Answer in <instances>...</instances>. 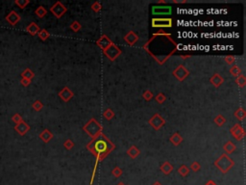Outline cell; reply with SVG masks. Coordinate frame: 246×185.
<instances>
[{
  "label": "cell",
  "instance_id": "6da1fadb",
  "mask_svg": "<svg viewBox=\"0 0 246 185\" xmlns=\"http://www.w3.org/2000/svg\"><path fill=\"white\" fill-rule=\"evenodd\" d=\"M115 148H116L115 144H113L110 139H108V137H106L103 133L98 135L96 138L92 139L91 142L87 145V148L89 149L95 157V165H94L93 173L91 175V184L93 183L98 163L102 161L106 156H108L113 149H115Z\"/></svg>",
  "mask_w": 246,
  "mask_h": 185
},
{
  "label": "cell",
  "instance_id": "7a4b0ae2",
  "mask_svg": "<svg viewBox=\"0 0 246 185\" xmlns=\"http://www.w3.org/2000/svg\"><path fill=\"white\" fill-rule=\"evenodd\" d=\"M214 166L222 174H227L235 166V161L228 154L223 153L214 161Z\"/></svg>",
  "mask_w": 246,
  "mask_h": 185
},
{
  "label": "cell",
  "instance_id": "3957f363",
  "mask_svg": "<svg viewBox=\"0 0 246 185\" xmlns=\"http://www.w3.org/2000/svg\"><path fill=\"white\" fill-rule=\"evenodd\" d=\"M83 130L90 137L94 139V138H96L98 135H100L102 133L103 127L97 121H96L94 118H92L83 126Z\"/></svg>",
  "mask_w": 246,
  "mask_h": 185
},
{
  "label": "cell",
  "instance_id": "277c9868",
  "mask_svg": "<svg viewBox=\"0 0 246 185\" xmlns=\"http://www.w3.org/2000/svg\"><path fill=\"white\" fill-rule=\"evenodd\" d=\"M173 25V20L169 17H155L152 20V27L155 28H170Z\"/></svg>",
  "mask_w": 246,
  "mask_h": 185
},
{
  "label": "cell",
  "instance_id": "5b68a950",
  "mask_svg": "<svg viewBox=\"0 0 246 185\" xmlns=\"http://www.w3.org/2000/svg\"><path fill=\"white\" fill-rule=\"evenodd\" d=\"M103 53L110 61H115L116 59H117L120 56L121 49L116 45V43H112L110 47H108L106 50L103 51Z\"/></svg>",
  "mask_w": 246,
  "mask_h": 185
},
{
  "label": "cell",
  "instance_id": "8992f818",
  "mask_svg": "<svg viewBox=\"0 0 246 185\" xmlns=\"http://www.w3.org/2000/svg\"><path fill=\"white\" fill-rule=\"evenodd\" d=\"M148 122L155 130H159L165 125V120L160 115V114L156 113L150 118V120L148 121Z\"/></svg>",
  "mask_w": 246,
  "mask_h": 185
},
{
  "label": "cell",
  "instance_id": "52a82bcc",
  "mask_svg": "<svg viewBox=\"0 0 246 185\" xmlns=\"http://www.w3.org/2000/svg\"><path fill=\"white\" fill-rule=\"evenodd\" d=\"M173 76L179 81H184L189 75V70L183 65H179L172 72Z\"/></svg>",
  "mask_w": 246,
  "mask_h": 185
},
{
  "label": "cell",
  "instance_id": "ba28073f",
  "mask_svg": "<svg viewBox=\"0 0 246 185\" xmlns=\"http://www.w3.org/2000/svg\"><path fill=\"white\" fill-rule=\"evenodd\" d=\"M50 12L55 15L57 19H61L66 12H67V8L60 1H57L53 6L50 8Z\"/></svg>",
  "mask_w": 246,
  "mask_h": 185
},
{
  "label": "cell",
  "instance_id": "9c48e42d",
  "mask_svg": "<svg viewBox=\"0 0 246 185\" xmlns=\"http://www.w3.org/2000/svg\"><path fill=\"white\" fill-rule=\"evenodd\" d=\"M230 133L235 137V139L236 141L242 140L245 136L244 129L242 128V126L240 125H239V123H235V125L230 129Z\"/></svg>",
  "mask_w": 246,
  "mask_h": 185
},
{
  "label": "cell",
  "instance_id": "30bf717a",
  "mask_svg": "<svg viewBox=\"0 0 246 185\" xmlns=\"http://www.w3.org/2000/svg\"><path fill=\"white\" fill-rule=\"evenodd\" d=\"M112 43H113L112 41L107 36V35H102V36L96 41V45L102 49V51L106 50L108 47H110L112 45Z\"/></svg>",
  "mask_w": 246,
  "mask_h": 185
},
{
  "label": "cell",
  "instance_id": "8fae6325",
  "mask_svg": "<svg viewBox=\"0 0 246 185\" xmlns=\"http://www.w3.org/2000/svg\"><path fill=\"white\" fill-rule=\"evenodd\" d=\"M58 95H59V98L63 100V101H65V102H68L70 99H71L73 96H74V93L69 89L68 87H65L63 90H62L59 94H58Z\"/></svg>",
  "mask_w": 246,
  "mask_h": 185
},
{
  "label": "cell",
  "instance_id": "7c38bea8",
  "mask_svg": "<svg viewBox=\"0 0 246 185\" xmlns=\"http://www.w3.org/2000/svg\"><path fill=\"white\" fill-rule=\"evenodd\" d=\"M5 20H6V21L9 24H11L12 26H15L17 23L20 21V15L17 14L15 11H11L6 15Z\"/></svg>",
  "mask_w": 246,
  "mask_h": 185
},
{
  "label": "cell",
  "instance_id": "4fadbf2b",
  "mask_svg": "<svg viewBox=\"0 0 246 185\" xmlns=\"http://www.w3.org/2000/svg\"><path fill=\"white\" fill-rule=\"evenodd\" d=\"M172 12V9L169 6H155L152 8V13L153 15H170Z\"/></svg>",
  "mask_w": 246,
  "mask_h": 185
},
{
  "label": "cell",
  "instance_id": "5bb4252c",
  "mask_svg": "<svg viewBox=\"0 0 246 185\" xmlns=\"http://www.w3.org/2000/svg\"><path fill=\"white\" fill-rule=\"evenodd\" d=\"M15 130L19 133L20 136H24L27 132L30 130V126L28 123H26L24 121H20L19 123H16L15 126Z\"/></svg>",
  "mask_w": 246,
  "mask_h": 185
},
{
  "label": "cell",
  "instance_id": "9a60e30c",
  "mask_svg": "<svg viewBox=\"0 0 246 185\" xmlns=\"http://www.w3.org/2000/svg\"><path fill=\"white\" fill-rule=\"evenodd\" d=\"M124 41L128 43L129 46H134L135 43L138 41V36L134 31H129L124 36Z\"/></svg>",
  "mask_w": 246,
  "mask_h": 185
},
{
  "label": "cell",
  "instance_id": "2e32d148",
  "mask_svg": "<svg viewBox=\"0 0 246 185\" xmlns=\"http://www.w3.org/2000/svg\"><path fill=\"white\" fill-rule=\"evenodd\" d=\"M210 82L212 83L215 88H218V87H220L223 84L224 78L219 73H214L212 77L210 78Z\"/></svg>",
  "mask_w": 246,
  "mask_h": 185
},
{
  "label": "cell",
  "instance_id": "e0dca14e",
  "mask_svg": "<svg viewBox=\"0 0 246 185\" xmlns=\"http://www.w3.org/2000/svg\"><path fill=\"white\" fill-rule=\"evenodd\" d=\"M39 137H40V139H41L42 142L49 143L52 140V138H53V134L51 133V131L49 129H45L42 132H40Z\"/></svg>",
  "mask_w": 246,
  "mask_h": 185
},
{
  "label": "cell",
  "instance_id": "ac0fdd59",
  "mask_svg": "<svg viewBox=\"0 0 246 185\" xmlns=\"http://www.w3.org/2000/svg\"><path fill=\"white\" fill-rule=\"evenodd\" d=\"M40 30V26L35 22H31L27 27H26V31H27L31 36H36V35H38Z\"/></svg>",
  "mask_w": 246,
  "mask_h": 185
},
{
  "label": "cell",
  "instance_id": "d6986e66",
  "mask_svg": "<svg viewBox=\"0 0 246 185\" xmlns=\"http://www.w3.org/2000/svg\"><path fill=\"white\" fill-rule=\"evenodd\" d=\"M223 148L226 152V154H230V153H233L235 151V145L232 142V141H228V142L223 146Z\"/></svg>",
  "mask_w": 246,
  "mask_h": 185
},
{
  "label": "cell",
  "instance_id": "ffe728a7",
  "mask_svg": "<svg viewBox=\"0 0 246 185\" xmlns=\"http://www.w3.org/2000/svg\"><path fill=\"white\" fill-rule=\"evenodd\" d=\"M127 154L132 158V159H135V158H137L140 154V151L136 146H132L127 151Z\"/></svg>",
  "mask_w": 246,
  "mask_h": 185
},
{
  "label": "cell",
  "instance_id": "44dd1931",
  "mask_svg": "<svg viewBox=\"0 0 246 185\" xmlns=\"http://www.w3.org/2000/svg\"><path fill=\"white\" fill-rule=\"evenodd\" d=\"M161 171L164 174H169L172 171H173V166L168 162V161H165L162 164L161 166Z\"/></svg>",
  "mask_w": 246,
  "mask_h": 185
},
{
  "label": "cell",
  "instance_id": "7402d4cb",
  "mask_svg": "<svg viewBox=\"0 0 246 185\" xmlns=\"http://www.w3.org/2000/svg\"><path fill=\"white\" fill-rule=\"evenodd\" d=\"M170 142L174 145V146H179L181 143H182V141H183V138L182 136L179 134V133H174L171 137H170Z\"/></svg>",
  "mask_w": 246,
  "mask_h": 185
},
{
  "label": "cell",
  "instance_id": "603a6c76",
  "mask_svg": "<svg viewBox=\"0 0 246 185\" xmlns=\"http://www.w3.org/2000/svg\"><path fill=\"white\" fill-rule=\"evenodd\" d=\"M35 14H36V15L38 17H40V19H42V17H45L46 15L47 10L43 6H39L36 9V11H35Z\"/></svg>",
  "mask_w": 246,
  "mask_h": 185
},
{
  "label": "cell",
  "instance_id": "cb8c5ba5",
  "mask_svg": "<svg viewBox=\"0 0 246 185\" xmlns=\"http://www.w3.org/2000/svg\"><path fill=\"white\" fill-rule=\"evenodd\" d=\"M235 117L238 119L239 121H243L246 118V111L244 108H239L235 112Z\"/></svg>",
  "mask_w": 246,
  "mask_h": 185
},
{
  "label": "cell",
  "instance_id": "d4e9b609",
  "mask_svg": "<svg viewBox=\"0 0 246 185\" xmlns=\"http://www.w3.org/2000/svg\"><path fill=\"white\" fill-rule=\"evenodd\" d=\"M34 76H35V73H33V70L30 69V68H25L23 72L21 73V77L22 78H26V79H29V80H32Z\"/></svg>",
  "mask_w": 246,
  "mask_h": 185
},
{
  "label": "cell",
  "instance_id": "484cf974",
  "mask_svg": "<svg viewBox=\"0 0 246 185\" xmlns=\"http://www.w3.org/2000/svg\"><path fill=\"white\" fill-rule=\"evenodd\" d=\"M230 73L233 75V76H235V77H238V76H240V74H242V69L239 67V66H233L231 68H230Z\"/></svg>",
  "mask_w": 246,
  "mask_h": 185
},
{
  "label": "cell",
  "instance_id": "4316f807",
  "mask_svg": "<svg viewBox=\"0 0 246 185\" xmlns=\"http://www.w3.org/2000/svg\"><path fill=\"white\" fill-rule=\"evenodd\" d=\"M235 84L240 88H244L246 85V77L243 74H240V76L235 77Z\"/></svg>",
  "mask_w": 246,
  "mask_h": 185
},
{
  "label": "cell",
  "instance_id": "83f0119b",
  "mask_svg": "<svg viewBox=\"0 0 246 185\" xmlns=\"http://www.w3.org/2000/svg\"><path fill=\"white\" fill-rule=\"evenodd\" d=\"M38 36L41 41H46L49 37H50V33L46 30V29H41L40 30V32L38 33Z\"/></svg>",
  "mask_w": 246,
  "mask_h": 185
},
{
  "label": "cell",
  "instance_id": "f1b7e54d",
  "mask_svg": "<svg viewBox=\"0 0 246 185\" xmlns=\"http://www.w3.org/2000/svg\"><path fill=\"white\" fill-rule=\"evenodd\" d=\"M214 123L217 126H222L226 123V119L222 116V115H217L214 120Z\"/></svg>",
  "mask_w": 246,
  "mask_h": 185
},
{
  "label": "cell",
  "instance_id": "f546056e",
  "mask_svg": "<svg viewBox=\"0 0 246 185\" xmlns=\"http://www.w3.org/2000/svg\"><path fill=\"white\" fill-rule=\"evenodd\" d=\"M189 168L188 166H186V165H182V166H180V168L178 169V172H179V174L182 175V177H187V175L189 174Z\"/></svg>",
  "mask_w": 246,
  "mask_h": 185
},
{
  "label": "cell",
  "instance_id": "4dcf8cb0",
  "mask_svg": "<svg viewBox=\"0 0 246 185\" xmlns=\"http://www.w3.org/2000/svg\"><path fill=\"white\" fill-rule=\"evenodd\" d=\"M103 116L106 120L110 121V120H112L113 117H115V113H113V111L111 108H107L106 110L103 112Z\"/></svg>",
  "mask_w": 246,
  "mask_h": 185
},
{
  "label": "cell",
  "instance_id": "1f68e13d",
  "mask_svg": "<svg viewBox=\"0 0 246 185\" xmlns=\"http://www.w3.org/2000/svg\"><path fill=\"white\" fill-rule=\"evenodd\" d=\"M70 29H71L73 32H79L81 30V28H82V25H81V23L79 22V21H77V20H75V21H73L71 24H70Z\"/></svg>",
  "mask_w": 246,
  "mask_h": 185
},
{
  "label": "cell",
  "instance_id": "d6a6232c",
  "mask_svg": "<svg viewBox=\"0 0 246 185\" xmlns=\"http://www.w3.org/2000/svg\"><path fill=\"white\" fill-rule=\"evenodd\" d=\"M30 3V0H15V4L16 6H19L20 9H25L26 6Z\"/></svg>",
  "mask_w": 246,
  "mask_h": 185
},
{
  "label": "cell",
  "instance_id": "836d02e7",
  "mask_svg": "<svg viewBox=\"0 0 246 185\" xmlns=\"http://www.w3.org/2000/svg\"><path fill=\"white\" fill-rule=\"evenodd\" d=\"M32 108H33L35 111L39 112V111H40V110L43 108V104L41 103L40 100H36V101H35V102L32 104Z\"/></svg>",
  "mask_w": 246,
  "mask_h": 185
},
{
  "label": "cell",
  "instance_id": "e575fe53",
  "mask_svg": "<svg viewBox=\"0 0 246 185\" xmlns=\"http://www.w3.org/2000/svg\"><path fill=\"white\" fill-rule=\"evenodd\" d=\"M156 101L159 103V104H163L165 100H166V96L163 93H159L157 95H156V98H155Z\"/></svg>",
  "mask_w": 246,
  "mask_h": 185
},
{
  "label": "cell",
  "instance_id": "d590c367",
  "mask_svg": "<svg viewBox=\"0 0 246 185\" xmlns=\"http://www.w3.org/2000/svg\"><path fill=\"white\" fill-rule=\"evenodd\" d=\"M102 9V4L99 1H95L92 5H91V10L95 13H98L101 11Z\"/></svg>",
  "mask_w": 246,
  "mask_h": 185
},
{
  "label": "cell",
  "instance_id": "8d00e7d4",
  "mask_svg": "<svg viewBox=\"0 0 246 185\" xmlns=\"http://www.w3.org/2000/svg\"><path fill=\"white\" fill-rule=\"evenodd\" d=\"M142 98L144 100L146 101H150L152 99H153V93L151 91H149V90H146L143 94H142Z\"/></svg>",
  "mask_w": 246,
  "mask_h": 185
},
{
  "label": "cell",
  "instance_id": "74e56055",
  "mask_svg": "<svg viewBox=\"0 0 246 185\" xmlns=\"http://www.w3.org/2000/svg\"><path fill=\"white\" fill-rule=\"evenodd\" d=\"M64 147L66 148V149H67V151H70V149H72L73 147H74L73 141H72V140H70V139L66 140V141H65V143H64Z\"/></svg>",
  "mask_w": 246,
  "mask_h": 185
},
{
  "label": "cell",
  "instance_id": "f35d334b",
  "mask_svg": "<svg viewBox=\"0 0 246 185\" xmlns=\"http://www.w3.org/2000/svg\"><path fill=\"white\" fill-rule=\"evenodd\" d=\"M224 61L226 62L227 65H233L235 62V57L234 55H227L225 58H224Z\"/></svg>",
  "mask_w": 246,
  "mask_h": 185
},
{
  "label": "cell",
  "instance_id": "ab89813d",
  "mask_svg": "<svg viewBox=\"0 0 246 185\" xmlns=\"http://www.w3.org/2000/svg\"><path fill=\"white\" fill-rule=\"evenodd\" d=\"M122 170L119 168V167H116V168H113V170L112 171V174L113 175L115 178H119L120 175L122 174Z\"/></svg>",
  "mask_w": 246,
  "mask_h": 185
},
{
  "label": "cell",
  "instance_id": "60d3db41",
  "mask_svg": "<svg viewBox=\"0 0 246 185\" xmlns=\"http://www.w3.org/2000/svg\"><path fill=\"white\" fill-rule=\"evenodd\" d=\"M12 121H13L15 123V125H16V123H19L20 121H22L23 119H22V117L19 115V114H17V113H16V114H15V115L12 117Z\"/></svg>",
  "mask_w": 246,
  "mask_h": 185
},
{
  "label": "cell",
  "instance_id": "b9f144b4",
  "mask_svg": "<svg viewBox=\"0 0 246 185\" xmlns=\"http://www.w3.org/2000/svg\"><path fill=\"white\" fill-rule=\"evenodd\" d=\"M201 169V166L198 162H193L190 165V170H192L193 172H198Z\"/></svg>",
  "mask_w": 246,
  "mask_h": 185
},
{
  "label": "cell",
  "instance_id": "7bdbcfd3",
  "mask_svg": "<svg viewBox=\"0 0 246 185\" xmlns=\"http://www.w3.org/2000/svg\"><path fill=\"white\" fill-rule=\"evenodd\" d=\"M31 81H32V80H29V79L21 78V79H20V84H21L23 87H28V86L31 84Z\"/></svg>",
  "mask_w": 246,
  "mask_h": 185
},
{
  "label": "cell",
  "instance_id": "ee69618b",
  "mask_svg": "<svg viewBox=\"0 0 246 185\" xmlns=\"http://www.w3.org/2000/svg\"><path fill=\"white\" fill-rule=\"evenodd\" d=\"M205 185H217V184H216L214 180H209Z\"/></svg>",
  "mask_w": 246,
  "mask_h": 185
},
{
  "label": "cell",
  "instance_id": "f6af8a7d",
  "mask_svg": "<svg viewBox=\"0 0 246 185\" xmlns=\"http://www.w3.org/2000/svg\"><path fill=\"white\" fill-rule=\"evenodd\" d=\"M153 185H163L160 181H156V182H154L153 183Z\"/></svg>",
  "mask_w": 246,
  "mask_h": 185
},
{
  "label": "cell",
  "instance_id": "bcb514c9",
  "mask_svg": "<svg viewBox=\"0 0 246 185\" xmlns=\"http://www.w3.org/2000/svg\"><path fill=\"white\" fill-rule=\"evenodd\" d=\"M158 3H159V4H164V3H166V2H165V1H163V0H162V1H159Z\"/></svg>",
  "mask_w": 246,
  "mask_h": 185
},
{
  "label": "cell",
  "instance_id": "7dc6e473",
  "mask_svg": "<svg viewBox=\"0 0 246 185\" xmlns=\"http://www.w3.org/2000/svg\"><path fill=\"white\" fill-rule=\"evenodd\" d=\"M117 185H125V184H124V183H123V182H119V183H118Z\"/></svg>",
  "mask_w": 246,
  "mask_h": 185
}]
</instances>
